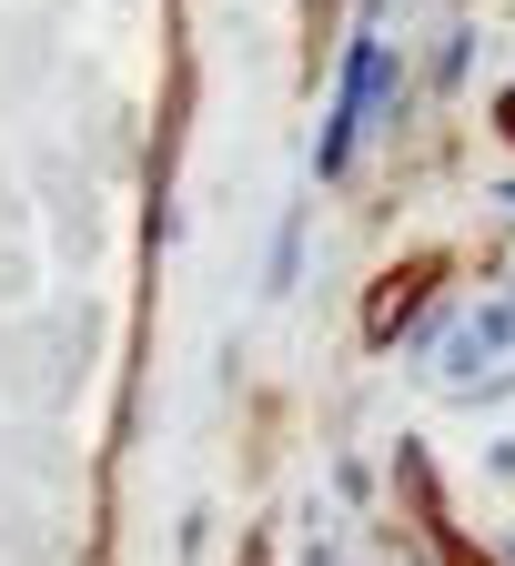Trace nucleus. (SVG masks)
Listing matches in <instances>:
<instances>
[{"mask_svg":"<svg viewBox=\"0 0 515 566\" xmlns=\"http://www.w3.org/2000/svg\"><path fill=\"white\" fill-rule=\"evenodd\" d=\"M424 283H434V263H404V273H385V294H375V314H364V334L385 344V334H395V324L424 304Z\"/></svg>","mask_w":515,"mask_h":566,"instance_id":"obj_2","label":"nucleus"},{"mask_svg":"<svg viewBox=\"0 0 515 566\" xmlns=\"http://www.w3.org/2000/svg\"><path fill=\"white\" fill-rule=\"evenodd\" d=\"M375 102H385V41H354V71H344V102H334V122H324V172H344L354 163V132L375 122Z\"/></svg>","mask_w":515,"mask_h":566,"instance_id":"obj_1","label":"nucleus"}]
</instances>
